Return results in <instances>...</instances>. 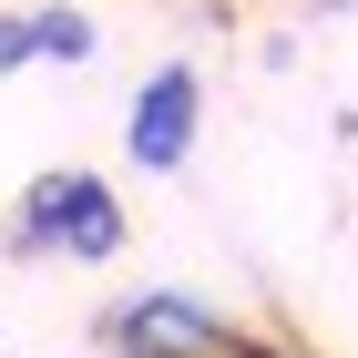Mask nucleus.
<instances>
[{"label": "nucleus", "instance_id": "f257e3e1", "mask_svg": "<svg viewBox=\"0 0 358 358\" xmlns=\"http://www.w3.org/2000/svg\"><path fill=\"white\" fill-rule=\"evenodd\" d=\"M0 225H10V256H72V266H103V256H123V236H134L123 194H113L92 164H52V174H31L21 205H10Z\"/></svg>", "mask_w": 358, "mask_h": 358}, {"label": "nucleus", "instance_id": "f03ea898", "mask_svg": "<svg viewBox=\"0 0 358 358\" xmlns=\"http://www.w3.org/2000/svg\"><path fill=\"white\" fill-rule=\"evenodd\" d=\"M103 358H215L225 338H236V317H215L205 297H185V287H143V297L103 307Z\"/></svg>", "mask_w": 358, "mask_h": 358}, {"label": "nucleus", "instance_id": "7ed1b4c3", "mask_svg": "<svg viewBox=\"0 0 358 358\" xmlns=\"http://www.w3.org/2000/svg\"><path fill=\"white\" fill-rule=\"evenodd\" d=\"M194 134H205V72H194V62L143 72L134 113H123V154H134L143 174H174V164L194 154Z\"/></svg>", "mask_w": 358, "mask_h": 358}, {"label": "nucleus", "instance_id": "20e7f679", "mask_svg": "<svg viewBox=\"0 0 358 358\" xmlns=\"http://www.w3.org/2000/svg\"><path fill=\"white\" fill-rule=\"evenodd\" d=\"M31 31H41V62H92V41H103V31H92V10H72V0H41V10H31Z\"/></svg>", "mask_w": 358, "mask_h": 358}, {"label": "nucleus", "instance_id": "39448f33", "mask_svg": "<svg viewBox=\"0 0 358 358\" xmlns=\"http://www.w3.org/2000/svg\"><path fill=\"white\" fill-rule=\"evenodd\" d=\"M41 62V31H31V10H0V83L10 72H31Z\"/></svg>", "mask_w": 358, "mask_h": 358}, {"label": "nucleus", "instance_id": "423d86ee", "mask_svg": "<svg viewBox=\"0 0 358 358\" xmlns=\"http://www.w3.org/2000/svg\"><path fill=\"white\" fill-rule=\"evenodd\" d=\"M215 358H297V348H276V338H256V328H236V338H225Z\"/></svg>", "mask_w": 358, "mask_h": 358}, {"label": "nucleus", "instance_id": "0eeeda50", "mask_svg": "<svg viewBox=\"0 0 358 358\" xmlns=\"http://www.w3.org/2000/svg\"><path fill=\"white\" fill-rule=\"evenodd\" d=\"M0 246H10V225H0Z\"/></svg>", "mask_w": 358, "mask_h": 358}]
</instances>
